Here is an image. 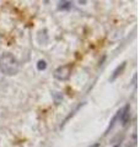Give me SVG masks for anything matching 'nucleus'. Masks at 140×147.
Returning <instances> with one entry per match:
<instances>
[{"mask_svg": "<svg viewBox=\"0 0 140 147\" xmlns=\"http://www.w3.org/2000/svg\"><path fill=\"white\" fill-rule=\"evenodd\" d=\"M0 70L5 75H15L18 71V63L16 58L10 53H5L0 57Z\"/></svg>", "mask_w": 140, "mask_h": 147, "instance_id": "1", "label": "nucleus"}, {"mask_svg": "<svg viewBox=\"0 0 140 147\" xmlns=\"http://www.w3.org/2000/svg\"><path fill=\"white\" fill-rule=\"evenodd\" d=\"M70 74H71V65L68 64V65H63V66H59L57 70L54 71V77L57 80L60 81H65L70 77Z\"/></svg>", "mask_w": 140, "mask_h": 147, "instance_id": "2", "label": "nucleus"}, {"mask_svg": "<svg viewBox=\"0 0 140 147\" xmlns=\"http://www.w3.org/2000/svg\"><path fill=\"white\" fill-rule=\"evenodd\" d=\"M118 118L120 119L123 125H127V123L130 119V110H129V105H125V107L118 112Z\"/></svg>", "mask_w": 140, "mask_h": 147, "instance_id": "3", "label": "nucleus"}, {"mask_svg": "<svg viewBox=\"0 0 140 147\" xmlns=\"http://www.w3.org/2000/svg\"><path fill=\"white\" fill-rule=\"evenodd\" d=\"M124 67H125V63H122V65H119L118 67L116 69V70L113 71V75H112V77L109 79V81H114L117 77H118L119 75H120V72H122L123 70H124Z\"/></svg>", "mask_w": 140, "mask_h": 147, "instance_id": "4", "label": "nucleus"}, {"mask_svg": "<svg viewBox=\"0 0 140 147\" xmlns=\"http://www.w3.org/2000/svg\"><path fill=\"white\" fill-rule=\"evenodd\" d=\"M58 5H59L58 6L59 10H68V9L71 7V3L70 1H60Z\"/></svg>", "mask_w": 140, "mask_h": 147, "instance_id": "5", "label": "nucleus"}, {"mask_svg": "<svg viewBox=\"0 0 140 147\" xmlns=\"http://www.w3.org/2000/svg\"><path fill=\"white\" fill-rule=\"evenodd\" d=\"M46 67H47V63L44 60H39L38 63H37V69H38L39 71L46 70Z\"/></svg>", "mask_w": 140, "mask_h": 147, "instance_id": "6", "label": "nucleus"}]
</instances>
